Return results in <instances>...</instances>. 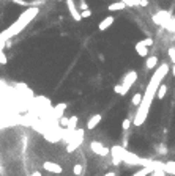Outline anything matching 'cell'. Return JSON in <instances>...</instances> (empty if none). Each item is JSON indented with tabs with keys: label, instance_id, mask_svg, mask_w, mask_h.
Here are the masks:
<instances>
[{
	"label": "cell",
	"instance_id": "13",
	"mask_svg": "<svg viewBox=\"0 0 175 176\" xmlns=\"http://www.w3.org/2000/svg\"><path fill=\"white\" fill-rule=\"evenodd\" d=\"M126 8V5L122 2V0H118V2H114V3H109L107 5V11H122V10H125Z\"/></svg>",
	"mask_w": 175,
	"mask_h": 176
},
{
	"label": "cell",
	"instance_id": "27",
	"mask_svg": "<svg viewBox=\"0 0 175 176\" xmlns=\"http://www.w3.org/2000/svg\"><path fill=\"white\" fill-rule=\"evenodd\" d=\"M80 14H82V19H85V18H90V16H92V10L88 8V10H85V11H80Z\"/></svg>",
	"mask_w": 175,
	"mask_h": 176
},
{
	"label": "cell",
	"instance_id": "26",
	"mask_svg": "<svg viewBox=\"0 0 175 176\" xmlns=\"http://www.w3.org/2000/svg\"><path fill=\"white\" fill-rule=\"evenodd\" d=\"M156 150H158L159 154H166V153H167V148H166L164 145H158V146H156Z\"/></svg>",
	"mask_w": 175,
	"mask_h": 176
},
{
	"label": "cell",
	"instance_id": "20",
	"mask_svg": "<svg viewBox=\"0 0 175 176\" xmlns=\"http://www.w3.org/2000/svg\"><path fill=\"white\" fill-rule=\"evenodd\" d=\"M73 173H74L76 176H80V174L84 173V165H82V164H76L74 168H73Z\"/></svg>",
	"mask_w": 175,
	"mask_h": 176
},
{
	"label": "cell",
	"instance_id": "6",
	"mask_svg": "<svg viewBox=\"0 0 175 176\" xmlns=\"http://www.w3.org/2000/svg\"><path fill=\"white\" fill-rule=\"evenodd\" d=\"M82 135H84V131H80V129H77V131H74V134H73V143H70L68 146H66V151L68 153H73L77 146H80V143H82Z\"/></svg>",
	"mask_w": 175,
	"mask_h": 176
},
{
	"label": "cell",
	"instance_id": "15",
	"mask_svg": "<svg viewBox=\"0 0 175 176\" xmlns=\"http://www.w3.org/2000/svg\"><path fill=\"white\" fill-rule=\"evenodd\" d=\"M156 65H158V57L156 55L147 57V60H145V69H155Z\"/></svg>",
	"mask_w": 175,
	"mask_h": 176
},
{
	"label": "cell",
	"instance_id": "33",
	"mask_svg": "<svg viewBox=\"0 0 175 176\" xmlns=\"http://www.w3.org/2000/svg\"><path fill=\"white\" fill-rule=\"evenodd\" d=\"M172 76H173V77H175V65H173V66H172Z\"/></svg>",
	"mask_w": 175,
	"mask_h": 176
},
{
	"label": "cell",
	"instance_id": "4",
	"mask_svg": "<svg viewBox=\"0 0 175 176\" xmlns=\"http://www.w3.org/2000/svg\"><path fill=\"white\" fill-rule=\"evenodd\" d=\"M126 154V148L125 146H120V145H115L111 148V157H112V164L114 165H120L123 162V157Z\"/></svg>",
	"mask_w": 175,
	"mask_h": 176
},
{
	"label": "cell",
	"instance_id": "35",
	"mask_svg": "<svg viewBox=\"0 0 175 176\" xmlns=\"http://www.w3.org/2000/svg\"><path fill=\"white\" fill-rule=\"evenodd\" d=\"M59 2H62V0H59Z\"/></svg>",
	"mask_w": 175,
	"mask_h": 176
},
{
	"label": "cell",
	"instance_id": "28",
	"mask_svg": "<svg viewBox=\"0 0 175 176\" xmlns=\"http://www.w3.org/2000/svg\"><path fill=\"white\" fill-rule=\"evenodd\" d=\"M68 123H70V118H66V116L60 118V124H62V126H65V127H68Z\"/></svg>",
	"mask_w": 175,
	"mask_h": 176
},
{
	"label": "cell",
	"instance_id": "9",
	"mask_svg": "<svg viewBox=\"0 0 175 176\" xmlns=\"http://www.w3.org/2000/svg\"><path fill=\"white\" fill-rule=\"evenodd\" d=\"M43 168L46 170V171H51V173H57V174H60L62 171H63V167L60 165V164H55V162H44L43 164Z\"/></svg>",
	"mask_w": 175,
	"mask_h": 176
},
{
	"label": "cell",
	"instance_id": "8",
	"mask_svg": "<svg viewBox=\"0 0 175 176\" xmlns=\"http://www.w3.org/2000/svg\"><path fill=\"white\" fill-rule=\"evenodd\" d=\"M90 150L95 153V154H98V156H107V154H111V150L109 148H106L101 142H96V140H93L92 143H90Z\"/></svg>",
	"mask_w": 175,
	"mask_h": 176
},
{
	"label": "cell",
	"instance_id": "34",
	"mask_svg": "<svg viewBox=\"0 0 175 176\" xmlns=\"http://www.w3.org/2000/svg\"><path fill=\"white\" fill-rule=\"evenodd\" d=\"M172 39H173V41H175V33H173V36H172Z\"/></svg>",
	"mask_w": 175,
	"mask_h": 176
},
{
	"label": "cell",
	"instance_id": "11",
	"mask_svg": "<svg viewBox=\"0 0 175 176\" xmlns=\"http://www.w3.org/2000/svg\"><path fill=\"white\" fill-rule=\"evenodd\" d=\"M114 21H115V18H114V16H107V18H104V19L98 24V30H100V32L107 30V29H109V27L114 24Z\"/></svg>",
	"mask_w": 175,
	"mask_h": 176
},
{
	"label": "cell",
	"instance_id": "3",
	"mask_svg": "<svg viewBox=\"0 0 175 176\" xmlns=\"http://www.w3.org/2000/svg\"><path fill=\"white\" fill-rule=\"evenodd\" d=\"M136 80H137V72L134 71V69H131V71H128V72L123 76L122 84H118V85L114 87V91H115L117 94H122V96H125V94L131 90V87L134 85V82H136Z\"/></svg>",
	"mask_w": 175,
	"mask_h": 176
},
{
	"label": "cell",
	"instance_id": "23",
	"mask_svg": "<svg viewBox=\"0 0 175 176\" xmlns=\"http://www.w3.org/2000/svg\"><path fill=\"white\" fill-rule=\"evenodd\" d=\"M142 46H147V47H150V46H153V38H145V39H142V41H139Z\"/></svg>",
	"mask_w": 175,
	"mask_h": 176
},
{
	"label": "cell",
	"instance_id": "30",
	"mask_svg": "<svg viewBox=\"0 0 175 176\" xmlns=\"http://www.w3.org/2000/svg\"><path fill=\"white\" fill-rule=\"evenodd\" d=\"M149 0H139V6H149Z\"/></svg>",
	"mask_w": 175,
	"mask_h": 176
},
{
	"label": "cell",
	"instance_id": "16",
	"mask_svg": "<svg viewBox=\"0 0 175 176\" xmlns=\"http://www.w3.org/2000/svg\"><path fill=\"white\" fill-rule=\"evenodd\" d=\"M77 123H79V118H77V115H73L71 118H70V123H68V129L70 132H74V131H77Z\"/></svg>",
	"mask_w": 175,
	"mask_h": 176
},
{
	"label": "cell",
	"instance_id": "19",
	"mask_svg": "<svg viewBox=\"0 0 175 176\" xmlns=\"http://www.w3.org/2000/svg\"><path fill=\"white\" fill-rule=\"evenodd\" d=\"M166 94H167V85L161 84V87L158 88V93H156V98H158V99H164Z\"/></svg>",
	"mask_w": 175,
	"mask_h": 176
},
{
	"label": "cell",
	"instance_id": "21",
	"mask_svg": "<svg viewBox=\"0 0 175 176\" xmlns=\"http://www.w3.org/2000/svg\"><path fill=\"white\" fill-rule=\"evenodd\" d=\"M122 2L129 6V8H134V6H139V0H122Z\"/></svg>",
	"mask_w": 175,
	"mask_h": 176
},
{
	"label": "cell",
	"instance_id": "36",
	"mask_svg": "<svg viewBox=\"0 0 175 176\" xmlns=\"http://www.w3.org/2000/svg\"><path fill=\"white\" fill-rule=\"evenodd\" d=\"M13 2H14V0H13Z\"/></svg>",
	"mask_w": 175,
	"mask_h": 176
},
{
	"label": "cell",
	"instance_id": "24",
	"mask_svg": "<svg viewBox=\"0 0 175 176\" xmlns=\"http://www.w3.org/2000/svg\"><path fill=\"white\" fill-rule=\"evenodd\" d=\"M166 174H167V173H166L163 168H156V170H155L150 176H166Z\"/></svg>",
	"mask_w": 175,
	"mask_h": 176
},
{
	"label": "cell",
	"instance_id": "12",
	"mask_svg": "<svg viewBox=\"0 0 175 176\" xmlns=\"http://www.w3.org/2000/svg\"><path fill=\"white\" fill-rule=\"evenodd\" d=\"M66 107H68L66 102H59L55 107H54V116L55 118H63V113L66 110Z\"/></svg>",
	"mask_w": 175,
	"mask_h": 176
},
{
	"label": "cell",
	"instance_id": "7",
	"mask_svg": "<svg viewBox=\"0 0 175 176\" xmlns=\"http://www.w3.org/2000/svg\"><path fill=\"white\" fill-rule=\"evenodd\" d=\"M65 2H66V8H68V11H70V14H71L73 21H76V22H80V21H82V14H80V10L76 6L74 0H65Z\"/></svg>",
	"mask_w": 175,
	"mask_h": 176
},
{
	"label": "cell",
	"instance_id": "31",
	"mask_svg": "<svg viewBox=\"0 0 175 176\" xmlns=\"http://www.w3.org/2000/svg\"><path fill=\"white\" fill-rule=\"evenodd\" d=\"M103 176H117L114 171H109V173H106V174H103Z\"/></svg>",
	"mask_w": 175,
	"mask_h": 176
},
{
	"label": "cell",
	"instance_id": "5",
	"mask_svg": "<svg viewBox=\"0 0 175 176\" xmlns=\"http://www.w3.org/2000/svg\"><path fill=\"white\" fill-rule=\"evenodd\" d=\"M153 21H155L158 25H163L164 29L169 30V27H170L173 18L170 16V13H167V11H159V13H156V14L153 16Z\"/></svg>",
	"mask_w": 175,
	"mask_h": 176
},
{
	"label": "cell",
	"instance_id": "14",
	"mask_svg": "<svg viewBox=\"0 0 175 176\" xmlns=\"http://www.w3.org/2000/svg\"><path fill=\"white\" fill-rule=\"evenodd\" d=\"M134 50H136L140 57H145V58L149 57V52H150L149 47H147V46H142L140 43H136V44H134Z\"/></svg>",
	"mask_w": 175,
	"mask_h": 176
},
{
	"label": "cell",
	"instance_id": "29",
	"mask_svg": "<svg viewBox=\"0 0 175 176\" xmlns=\"http://www.w3.org/2000/svg\"><path fill=\"white\" fill-rule=\"evenodd\" d=\"M79 10H80V11H85V10H88V5H87V2H85V0H82V2H80V5H79Z\"/></svg>",
	"mask_w": 175,
	"mask_h": 176
},
{
	"label": "cell",
	"instance_id": "2",
	"mask_svg": "<svg viewBox=\"0 0 175 176\" xmlns=\"http://www.w3.org/2000/svg\"><path fill=\"white\" fill-rule=\"evenodd\" d=\"M38 13H39V8L38 6H29L24 13H21V16L14 22H13L6 30H3L2 33H0V43H8L13 36L19 35L25 29V27L38 16Z\"/></svg>",
	"mask_w": 175,
	"mask_h": 176
},
{
	"label": "cell",
	"instance_id": "1",
	"mask_svg": "<svg viewBox=\"0 0 175 176\" xmlns=\"http://www.w3.org/2000/svg\"><path fill=\"white\" fill-rule=\"evenodd\" d=\"M169 65L167 63H161L159 68H156L149 85H147V90L144 93V99L140 102V105L137 107V112H136V116H134V121L132 124L134 126H142V123L147 119L149 116V112H150V107H152V102H153V98H156V93H158V88L163 84L164 77L167 76L169 72Z\"/></svg>",
	"mask_w": 175,
	"mask_h": 176
},
{
	"label": "cell",
	"instance_id": "32",
	"mask_svg": "<svg viewBox=\"0 0 175 176\" xmlns=\"http://www.w3.org/2000/svg\"><path fill=\"white\" fill-rule=\"evenodd\" d=\"M30 176H41V173H39V171H33Z\"/></svg>",
	"mask_w": 175,
	"mask_h": 176
},
{
	"label": "cell",
	"instance_id": "10",
	"mask_svg": "<svg viewBox=\"0 0 175 176\" xmlns=\"http://www.w3.org/2000/svg\"><path fill=\"white\" fill-rule=\"evenodd\" d=\"M101 119H103V115L101 113H95V115H92L90 119L87 121V129L92 131V129H95L100 123H101Z\"/></svg>",
	"mask_w": 175,
	"mask_h": 176
},
{
	"label": "cell",
	"instance_id": "17",
	"mask_svg": "<svg viewBox=\"0 0 175 176\" xmlns=\"http://www.w3.org/2000/svg\"><path fill=\"white\" fill-rule=\"evenodd\" d=\"M163 170L166 171V173H170V174H175V162H164V167H163Z\"/></svg>",
	"mask_w": 175,
	"mask_h": 176
},
{
	"label": "cell",
	"instance_id": "25",
	"mask_svg": "<svg viewBox=\"0 0 175 176\" xmlns=\"http://www.w3.org/2000/svg\"><path fill=\"white\" fill-rule=\"evenodd\" d=\"M167 53H169V57H170V60H172V63L175 65V47H169V50H167Z\"/></svg>",
	"mask_w": 175,
	"mask_h": 176
},
{
	"label": "cell",
	"instance_id": "18",
	"mask_svg": "<svg viewBox=\"0 0 175 176\" xmlns=\"http://www.w3.org/2000/svg\"><path fill=\"white\" fill-rule=\"evenodd\" d=\"M142 99H144V94H142V93H134V96H132V99H131V104L136 105V107H139L140 102H142Z\"/></svg>",
	"mask_w": 175,
	"mask_h": 176
},
{
	"label": "cell",
	"instance_id": "22",
	"mask_svg": "<svg viewBox=\"0 0 175 176\" xmlns=\"http://www.w3.org/2000/svg\"><path fill=\"white\" fill-rule=\"evenodd\" d=\"M131 124H132V121H131L129 118H125L123 123H122V129H123V131H128V129L131 127Z\"/></svg>",
	"mask_w": 175,
	"mask_h": 176
}]
</instances>
